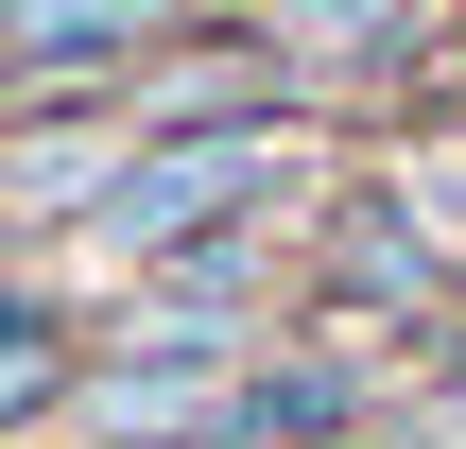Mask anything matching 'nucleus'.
<instances>
[{
	"instance_id": "obj_3",
	"label": "nucleus",
	"mask_w": 466,
	"mask_h": 449,
	"mask_svg": "<svg viewBox=\"0 0 466 449\" xmlns=\"http://www.w3.org/2000/svg\"><path fill=\"white\" fill-rule=\"evenodd\" d=\"M242 329H259V260L242 242H190V260H156L121 294V346L104 363H225L242 381Z\"/></svg>"
},
{
	"instance_id": "obj_6",
	"label": "nucleus",
	"mask_w": 466,
	"mask_h": 449,
	"mask_svg": "<svg viewBox=\"0 0 466 449\" xmlns=\"http://www.w3.org/2000/svg\"><path fill=\"white\" fill-rule=\"evenodd\" d=\"M432 433H450V449H466V381H450V398H432Z\"/></svg>"
},
{
	"instance_id": "obj_5",
	"label": "nucleus",
	"mask_w": 466,
	"mask_h": 449,
	"mask_svg": "<svg viewBox=\"0 0 466 449\" xmlns=\"http://www.w3.org/2000/svg\"><path fill=\"white\" fill-rule=\"evenodd\" d=\"M52 398H86V381H69V329H52V311H17V329H0V449L35 433Z\"/></svg>"
},
{
	"instance_id": "obj_4",
	"label": "nucleus",
	"mask_w": 466,
	"mask_h": 449,
	"mask_svg": "<svg viewBox=\"0 0 466 449\" xmlns=\"http://www.w3.org/2000/svg\"><path fill=\"white\" fill-rule=\"evenodd\" d=\"M121 156H138V121H121V104L17 121V138H0V225H86V208L121 190Z\"/></svg>"
},
{
	"instance_id": "obj_2",
	"label": "nucleus",
	"mask_w": 466,
	"mask_h": 449,
	"mask_svg": "<svg viewBox=\"0 0 466 449\" xmlns=\"http://www.w3.org/2000/svg\"><path fill=\"white\" fill-rule=\"evenodd\" d=\"M173 0H0V87H69V104H121L156 69Z\"/></svg>"
},
{
	"instance_id": "obj_1",
	"label": "nucleus",
	"mask_w": 466,
	"mask_h": 449,
	"mask_svg": "<svg viewBox=\"0 0 466 449\" xmlns=\"http://www.w3.org/2000/svg\"><path fill=\"white\" fill-rule=\"evenodd\" d=\"M294 173V121H190V138H138L121 190L86 208V260H190V242H242V208Z\"/></svg>"
}]
</instances>
